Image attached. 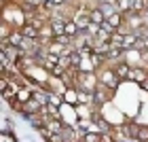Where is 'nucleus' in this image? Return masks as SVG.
<instances>
[{
    "mask_svg": "<svg viewBox=\"0 0 148 142\" xmlns=\"http://www.w3.org/2000/svg\"><path fill=\"white\" fill-rule=\"evenodd\" d=\"M136 140H138V142H148V125H140Z\"/></svg>",
    "mask_w": 148,
    "mask_h": 142,
    "instance_id": "obj_13",
    "label": "nucleus"
},
{
    "mask_svg": "<svg viewBox=\"0 0 148 142\" xmlns=\"http://www.w3.org/2000/svg\"><path fill=\"white\" fill-rule=\"evenodd\" d=\"M102 142H114L112 134H110V132H104V134H102Z\"/></svg>",
    "mask_w": 148,
    "mask_h": 142,
    "instance_id": "obj_18",
    "label": "nucleus"
},
{
    "mask_svg": "<svg viewBox=\"0 0 148 142\" xmlns=\"http://www.w3.org/2000/svg\"><path fill=\"white\" fill-rule=\"evenodd\" d=\"M131 11H136V13L146 11V0H131Z\"/></svg>",
    "mask_w": 148,
    "mask_h": 142,
    "instance_id": "obj_15",
    "label": "nucleus"
},
{
    "mask_svg": "<svg viewBox=\"0 0 148 142\" xmlns=\"http://www.w3.org/2000/svg\"><path fill=\"white\" fill-rule=\"evenodd\" d=\"M47 127H49L53 134H62L66 125L62 123V119H47Z\"/></svg>",
    "mask_w": 148,
    "mask_h": 142,
    "instance_id": "obj_10",
    "label": "nucleus"
},
{
    "mask_svg": "<svg viewBox=\"0 0 148 142\" xmlns=\"http://www.w3.org/2000/svg\"><path fill=\"white\" fill-rule=\"evenodd\" d=\"M116 6L121 13H127V11H131V0H116Z\"/></svg>",
    "mask_w": 148,
    "mask_h": 142,
    "instance_id": "obj_16",
    "label": "nucleus"
},
{
    "mask_svg": "<svg viewBox=\"0 0 148 142\" xmlns=\"http://www.w3.org/2000/svg\"><path fill=\"white\" fill-rule=\"evenodd\" d=\"M72 36H68V34H57V36H53V43H57V45H64V47H70L72 45Z\"/></svg>",
    "mask_w": 148,
    "mask_h": 142,
    "instance_id": "obj_12",
    "label": "nucleus"
},
{
    "mask_svg": "<svg viewBox=\"0 0 148 142\" xmlns=\"http://www.w3.org/2000/svg\"><path fill=\"white\" fill-rule=\"evenodd\" d=\"M138 43H140V34H138V32H127V34H125V43H123V49L136 47Z\"/></svg>",
    "mask_w": 148,
    "mask_h": 142,
    "instance_id": "obj_9",
    "label": "nucleus"
},
{
    "mask_svg": "<svg viewBox=\"0 0 148 142\" xmlns=\"http://www.w3.org/2000/svg\"><path fill=\"white\" fill-rule=\"evenodd\" d=\"M28 2H30V4H34L36 9H40V6H42V2H45V0H28Z\"/></svg>",
    "mask_w": 148,
    "mask_h": 142,
    "instance_id": "obj_19",
    "label": "nucleus"
},
{
    "mask_svg": "<svg viewBox=\"0 0 148 142\" xmlns=\"http://www.w3.org/2000/svg\"><path fill=\"white\" fill-rule=\"evenodd\" d=\"M89 13H91V23L93 26H102L104 21H106V15H104V11L99 9H89Z\"/></svg>",
    "mask_w": 148,
    "mask_h": 142,
    "instance_id": "obj_8",
    "label": "nucleus"
},
{
    "mask_svg": "<svg viewBox=\"0 0 148 142\" xmlns=\"http://www.w3.org/2000/svg\"><path fill=\"white\" fill-rule=\"evenodd\" d=\"M97 77H99V85H104V87H108V89H116L119 83H121V79L116 77V72H114V68H110V66H104L102 70L97 72Z\"/></svg>",
    "mask_w": 148,
    "mask_h": 142,
    "instance_id": "obj_1",
    "label": "nucleus"
},
{
    "mask_svg": "<svg viewBox=\"0 0 148 142\" xmlns=\"http://www.w3.org/2000/svg\"><path fill=\"white\" fill-rule=\"evenodd\" d=\"M106 21H108L114 30H119V28H123V23H125V15H123L121 11H114L112 15H108V17H106Z\"/></svg>",
    "mask_w": 148,
    "mask_h": 142,
    "instance_id": "obj_6",
    "label": "nucleus"
},
{
    "mask_svg": "<svg viewBox=\"0 0 148 142\" xmlns=\"http://www.w3.org/2000/svg\"><path fill=\"white\" fill-rule=\"evenodd\" d=\"M72 19L78 23V28H80V30L91 28V13H89V11H80V9H78V11L72 15Z\"/></svg>",
    "mask_w": 148,
    "mask_h": 142,
    "instance_id": "obj_3",
    "label": "nucleus"
},
{
    "mask_svg": "<svg viewBox=\"0 0 148 142\" xmlns=\"http://www.w3.org/2000/svg\"><path fill=\"white\" fill-rule=\"evenodd\" d=\"M140 87H142V89H144V91H148V79L144 81V83H140Z\"/></svg>",
    "mask_w": 148,
    "mask_h": 142,
    "instance_id": "obj_20",
    "label": "nucleus"
},
{
    "mask_svg": "<svg viewBox=\"0 0 148 142\" xmlns=\"http://www.w3.org/2000/svg\"><path fill=\"white\" fill-rule=\"evenodd\" d=\"M112 68H114V72H116V77H119L121 81H127V79H129V72H131V66H129V64H127V62H125V59H121V62H116V64H114V66H112Z\"/></svg>",
    "mask_w": 148,
    "mask_h": 142,
    "instance_id": "obj_4",
    "label": "nucleus"
},
{
    "mask_svg": "<svg viewBox=\"0 0 148 142\" xmlns=\"http://www.w3.org/2000/svg\"><path fill=\"white\" fill-rule=\"evenodd\" d=\"M83 142H102V134H95V132H87L83 136Z\"/></svg>",
    "mask_w": 148,
    "mask_h": 142,
    "instance_id": "obj_14",
    "label": "nucleus"
},
{
    "mask_svg": "<svg viewBox=\"0 0 148 142\" xmlns=\"http://www.w3.org/2000/svg\"><path fill=\"white\" fill-rule=\"evenodd\" d=\"M148 79V70L144 68V66H138V68H131L129 72V81H133V83H144V81Z\"/></svg>",
    "mask_w": 148,
    "mask_h": 142,
    "instance_id": "obj_5",
    "label": "nucleus"
},
{
    "mask_svg": "<svg viewBox=\"0 0 148 142\" xmlns=\"http://www.w3.org/2000/svg\"><path fill=\"white\" fill-rule=\"evenodd\" d=\"M6 43L13 45V47H21V45L25 43V36L21 34V30H11V34H9V38H6Z\"/></svg>",
    "mask_w": 148,
    "mask_h": 142,
    "instance_id": "obj_7",
    "label": "nucleus"
},
{
    "mask_svg": "<svg viewBox=\"0 0 148 142\" xmlns=\"http://www.w3.org/2000/svg\"><path fill=\"white\" fill-rule=\"evenodd\" d=\"M108 43H110V47H121V49H123L125 34H123V32H116V30H114L112 34H110V40H108Z\"/></svg>",
    "mask_w": 148,
    "mask_h": 142,
    "instance_id": "obj_11",
    "label": "nucleus"
},
{
    "mask_svg": "<svg viewBox=\"0 0 148 142\" xmlns=\"http://www.w3.org/2000/svg\"><path fill=\"white\" fill-rule=\"evenodd\" d=\"M49 102H51V104H55V106H59V104H62V98H59L57 93L51 89V91H49Z\"/></svg>",
    "mask_w": 148,
    "mask_h": 142,
    "instance_id": "obj_17",
    "label": "nucleus"
},
{
    "mask_svg": "<svg viewBox=\"0 0 148 142\" xmlns=\"http://www.w3.org/2000/svg\"><path fill=\"white\" fill-rule=\"evenodd\" d=\"M19 30H21V34L25 36V40H32V43H36V40L40 38V28H36V26L30 23V21H25Z\"/></svg>",
    "mask_w": 148,
    "mask_h": 142,
    "instance_id": "obj_2",
    "label": "nucleus"
}]
</instances>
